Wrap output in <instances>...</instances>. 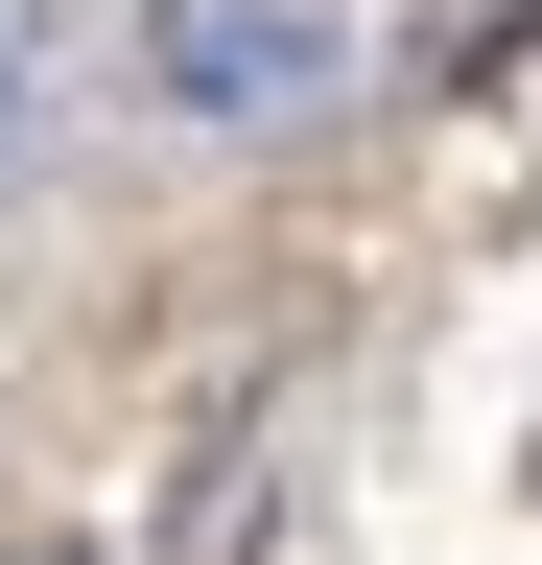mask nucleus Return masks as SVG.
I'll list each match as a JSON object with an SVG mask.
<instances>
[{"mask_svg": "<svg viewBox=\"0 0 542 565\" xmlns=\"http://www.w3.org/2000/svg\"><path fill=\"white\" fill-rule=\"evenodd\" d=\"M0 565H95V542H0Z\"/></svg>", "mask_w": 542, "mask_h": 565, "instance_id": "obj_3", "label": "nucleus"}, {"mask_svg": "<svg viewBox=\"0 0 542 565\" xmlns=\"http://www.w3.org/2000/svg\"><path fill=\"white\" fill-rule=\"evenodd\" d=\"M330 0H142V95L189 118V141H284V118H330Z\"/></svg>", "mask_w": 542, "mask_h": 565, "instance_id": "obj_1", "label": "nucleus"}, {"mask_svg": "<svg viewBox=\"0 0 542 565\" xmlns=\"http://www.w3.org/2000/svg\"><path fill=\"white\" fill-rule=\"evenodd\" d=\"M47 95V0H0V118H24Z\"/></svg>", "mask_w": 542, "mask_h": 565, "instance_id": "obj_2", "label": "nucleus"}]
</instances>
